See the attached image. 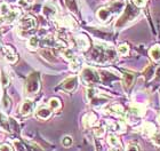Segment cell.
Returning <instances> with one entry per match:
<instances>
[{"label":"cell","mask_w":160,"mask_h":151,"mask_svg":"<svg viewBox=\"0 0 160 151\" xmlns=\"http://www.w3.org/2000/svg\"><path fill=\"white\" fill-rule=\"evenodd\" d=\"M138 14H140V12L135 7L132 6L130 3H128L126 8H125V10H123V13L121 14V16L118 18L117 23H116V28L117 29H122V28L127 27L130 22H133L138 16Z\"/></svg>","instance_id":"1"},{"label":"cell","mask_w":160,"mask_h":151,"mask_svg":"<svg viewBox=\"0 0 160 151\" xmlns=\"http://www.w3.org/2000/svg\"><path fill=\"white\" fill-rule=\"evenodd\" d=\"M81 80L85 83V85H95L101 81L100 74L92 68H85L81 71Z\"/></svg>","instance_id":"2"},{"label":"cell","mask_w":160,"mask_h":151,"mask_svg":"<svg viewBox=\"0 0 160 151\" xmlns=\"http://www.w3.org/2000/svg\"><path fill=\"white\" fill-rule=\"evenodd\" d=\"M120 6H121V5H120ZM118 7L117 8H113V5H112V6H108V7H102V8H100V9L97 10V13H96L97 18H98L101 22H103V23H108V22L112 18V16L116 14V10L118 9Z\"/></svg>","instance_id":"3"},{"label":"cell","mask_w":160,"mask_h":151,"mask_svg":"<svg viewBox=\"0 0 160 151\" xmlns=\"http://www.w3.org/2000/svg\"><path fill=\"white\" fill-rule=\"evenodd\" d=\"M20 29L23 31H29V30H32L34 28L37 27V22L34 20V17H32L31 15H27V16L22 17L20 20Z\"/></svg>","instance_id":"4"},{"label":"cell","mask_w":160,"mask_h":151,"mask_svg":"<svg viewBox=\"0 0 160 151\" xmlns=\"http://www.w3.org/2000/svg\"><path fill=\"white\" fill-rule=\"evenodd\" d=\"M39 89V76L38 73H32L27 81V92L30 94L37 93Z\"/></svg>","instance_id":"5"},{"label":"cell","mask_w":160,"mask_h":151,"mask_svg":"<svg viewBox=\"0 0 160 151\" xmlns=\"http://www.w3.org/2000/svg\"><path fill=\"white\" fill-rule=\"evenodd\" d=\"M42 14H43V16H46L47 18H49V20H54L57 15L56 7L50 3H45V6H43V8H42Z\"/></svg>","instance_id":"6"},{"label":"cell","mask_w":160,"mask_h":151,"mask_svg":"<svg viewBox=\"0 0 160 151\" xmlns=\"http://www.w3.org/2000/svg\"><path fill=\"white\" fill-rule=\"evenodd\" d=\"M2 54H3V57H5L7 60V62H9V63H15L17 61L16 53H15V50L10 47V46H3Z\"/></svg>","instance_id":"7"},{"label":"cell","mask_w":160,"mask_h":151,"mask_svg":"<svg viewBox=\"0 0 160 151\" xmlns=\"http://www.w3.org/2000/svg\"><path fill=\"white\" fill-rule=\"evenodd\" d=\"M77 85H78V78L76 77V76H73V77H70V78H68V79H65V80L62 83L61 87L68 92H72L76 89Z\"/></svg>","instance_id":"8"},{"label":"cell","mask_w":160,"mask_h":151,"mask_svg":"<svg viewBox=\"0 0 160 151\" xmlns=\"http://www.w3.org/2000/svg\"><path fill=\"white\" fill-rule=\"evenodd\" d=\"M34 108V103L33 101L30 100V98H27V100L23 101V103L21 105V113L23 116H29V114L32 113Z\"/></svg>","instance_id":"9"},{"label":"cell","mask_w":160,"mask_h":151,"mask_svg":"<svg viewBox=\"0 0 160 151\" xmlns=\"http://www.w3.org/2000/svg\"><path fill=\"white\" fill-rule=\"evenodd\" d=\"M52 109L49 107H40L36 111V117L41 119V120H47L52 116Z\"/></svg>","instance_id":"10"},{"label":"cell","mask_w":160,"mask_h":151,"mask_svg":"<svg viewBox=\"0 0 160 151\" xmlns=\"http://www.w3.org/2000/svg\"><path fill=\"white\" fill-rule=\"evenodd\" d=\"M76 44H77L78 48L80 50H87L89 48V40L83 34H79V36L76 37Z\"/></svg>","instance_id":"11"},{"label":"cell","mask_w":160,"mask_h":151,"mask_svg":"<svg viewBox=\"0 0 160 151\" xmlns=\"http://www.w3.org/2000/svg\"><path fill=\"white\" fill-rule=\"evenodd\" d=\"M96 120H97L96 114L93 113V112H88V113L85 114L82 118L83 126H85V127H92L93 125H95Z\"/></svg>","instance_id":"12"},{"label":"cell","mask_w":160,"mask_h":151,"mask_svg":"<svg viewBox=\"0 0 160 151\" xmlns=\"http://www.w3.org/2000/svg\"><path fill=\"white\" fill-rule=\"evenodd\" d=\"M130 113L136 116V117H143L144 113H145V109H144L143 105L133 104V105H130Z\"/></svg>","instance_id":"13"},{"label":"cell","mask_w":160,"mask_h":151,"mask_svg":"<svg viewBox=\"0 0 160 151\" xmlns=\"http://www.w3.org/2000/svg\"><path fill=\"white\" fill-rule=\"evenodd\" d=\"M108 112H110L112 114H116L118 117H125L126 113H125V111H123V108L119 104H114V105H111L109 109H108Z\"/></svg>","instance_id":"14"},{"label":"cell","mask_w":160,"mask_h":151,"mask_svg":"<svg viewBox=\"0 0 160 151\" xmlns=\"http://www.w3.org/2000/svg\"><path fill=\"white\" fill-rule=\"evenodd\" d=\"M156 132V127L152 123H145L142 127V133H143L145 136H152Z\"/></svg>","instance_id":"15"},{"label":"cell","mask_w":160,"mask_h":151,"mask_svg":"<svg viewBox=\"0 0 160 151\" xmlns=\"http://www.w3.org/2000/svg\"><path fill=\"white\" fill-rule=\"evenodd\" d=\"M150 56L154 62H160V46L156 45L150 49Z\"/></svg>","instance_id":"16"},{"label":"cell","mask_w":160,"mask_h":151,"mask_svg":"<svg viewBox=\"0 0 160 151\" xmlns=\"http://www.w3.org/2000/svg\"><path fill=\"white\" fill-rule=\"evenodd\" d=\"M134 80H135V76L133 73H125L123 74V85L126 88H130L133 86Z\"/></svg>","instance_id":"17"},{"label":"cell","mask_w":160,"mask_h":151,"mask_svg":"<svg viewBox=\"0 0 160 151\" xmlns=\"http://www.w3.org/2000/svg\"><path fill=\"white\" fill-rule=\"evenodd\" d=\"M109 126L112 128V131L118 132V133H122V132H125V125L122 124V121L110 123V124H109Z\"/></svg>","instance_id":"18"},{"label":"cell","mask_w":160,"mask_h":151,"mask_svg":"<svg viewBox=\"0 0 160 151\" xmlns=\"http://www.w3.org/2000/svg\"><path fill=\"white\" fill-rule=\"evenodd\" d=\"M48 107L52 109V110L56 111V110H60L61 107H62V104H61V101L56 98H50L49 102H48Z\"/></svg>","instance_id":"19"},{"label":"cell","mask_w":160,"mask_h":151,"mask_svg":"<svg viewBox=\"0 0 160 151\" xmlns=\"http://www.w3.org/2000/svg\"><path fill=\"white\" fill-rule=\"evenodd\" d=\"M28 47L31 50H36L39 47V39L37 37H31L29 40H28Z\"/></svg>","instance_id":"20"},{"label":"cell","mask_w":160,"mask_h":151,"mask_svg":"<svg viewBox=\"0 0 160 151\" xmlns=\"http://www.w3.org/2000/svg\"><path fill=\"white\" fill-rule=\"evenodd\" d=\"M62 56H63L65 60L70 61V62L76 58V56H74V53L72 52V49H70V48H65V49L62 50Z\"/></svg>","instance_id":"21"},{"label":"cell","mask_w":160,"mask_h":151,"mask_svg":"<svg viewBox=\"0 0 160 151\" xmlns=\"http://www.w3.org/2000/svg\"><path fill=\"white\" fill-rule=\"evenodd\" d=\"M108 143L111 145V147H113V148H116V147H119L120 145V141L119 138L116 136V135L113 134H110L109 136H108Z\"/></svg>","instance_id":"22"},{"label":"cell","mask_w":160,"mask_h":151,"mask_svg":"<svg viewBox=\"0 0 160 151\" xmlns=\"http://www.w3.org/2000/svg\"><path fill=\"white\" fill-rule=\"evenodd\" d=\"M61 23L62 25L65 28H73L76 27V23H74V21L69 16H64L63 20H61Z\"/></svg>","instance_id":"23"},{"label":"cell","mask_w":160,"mask_h":151,"mask_svg":"<svg viewBox=\"0 0 160 151\" xmlns=\"http://www.w3.org/2000/svg\"><path fill=\"white\" fill-rule=\"evenodd\" d=\"M65 5H67V7L72 13H76V14L78 13V6L76 0H65Z\"/></svg>","instance_id":"24"},{"label":"cell","mask_w":160,"mask_h":151,"mask_svg":"<svg viewBox=\"0 0 160 151\" xmlns=\"http://www.w3.org/2000/svg\"><path fill=\"white\" fill-rule=\"evenodd\" d=\"M10 12H12V8H10L9 5H8L7 3H2L1 5H0V13H1L2 16L8 15Z\"/></svg>","instance_id":"25"},{"label":"cell","mask_w":160,"mask_h":151,"mask_svg":"<svg viewBox=\"0 0 160 151\" xmlns=\"http://www.w3.org/2000/svg\"><path fill=\"white\" fill-rule=\"evenodd\" d=\"M117 50H118V53H119L121 56H126L127 54L129 53V47H128L126 44H121V45H119V46H118Z\"/></svg>","instance_id":"26"},{"label":"cell","mask_w":160,"mask_h":151,"mask_svg":"<svg viewBox=\"0 0 160 151\" xmlns=\"http://www.w3.org/2000/svg\"><path fill=\"white\" fill-rule=\"evenodd\" d=\"M72 138L71 136H64L63 138H62V145L63 147H65V148H69V147H71L72 145Z\"/></svg>","instance_id":"27"},{"label":"cell","mask_w":160,"mask_h":151,"mask_svg":"<svg viewBox=\"0 0 160 151\" xmlns=\"http://www.w3.org/2000/svg\"><path fill=\"white\" fill-rule=\"evenodd\" d=\"M79 67H80V62L77 57H76L73 61H71L70 62V69L72 71H77L78 69H79Z\"/></svg>","instance_id":"28"},{"label":"cell","mask_w":160,"mask_h":151,"mask_svg":"<svg viewBox=\"0 0 160 151\" xmlns=\"http://www.w3.org/2000/svg\"><path fill=\"white\" fill-rule=\"evenodd\" d=\"M151 141L153 142V144L156 147H159L160 148V133H156L151 136Z\"/></svg>","instance_id":"29"},{"label":"cell","mask_w":160,"mask_h":151,"mask_svg":"<svg viewBox=\"0 0 160 151\" xmlns=\"http://www.w3.org/2000/svg\"><path fill=\"white\" fill-rule=\"evenodd\" d=\"M94 134H95V136H97V138H102L104 134H105V128L104 127H97L94 129Z\"/></svg>","instance_id":"30"},{"label":"cell","mask_w":160,"mask_h":151,"mask_svg":"<svg viewBox=\"0 0 160 151\" xmlns=\"http://www.w3.org/2000/svg\"><path fill=\"white\" fill-rule=\"evenodd\" d=\"M126 151H140V149H138V145L135 143H129L127 145Z\"/></svg>","instance_id":"31"},{"label":"cell","mask_w":160,"mask_h":151,"mask_svg":"<svg viewBox=\"0 0 160 151\" xmlns=\"http://www.w3.org/2000/svg\"><path fill=\"white\" fill-rule=\"evenodd\" d=\"M0 151H13V148H12V145L7 144V143H2V144H0Z\"/></svg>","instance_id":"32"},{"label":"cell","mask_w":160,"mask_h":151,"mask_svg":"<svg viewBox=\"0 0 160 151\" xmlns=\"http://www.w3.org/2000/svg\"><path fill=\"white\" fill-rule=\"evenodd\" d=\"M134 5L136 7H144L145 6V3H147V0H133Z\"/></svg>","instance_id":"33"},{"label":"cell","mask_w":160,"mask_h":151,"mask_svg":"<svg viewBox=\"0 0 160 151\" xmlns=\"http://www.w3.org/2000/svg\"><path fill=\"white\" fill-rule=\"evenodd\" d=\"M8 3H20L21 0H7Z\"/></svg>","instance_id":"34"},{"label":"cell","mask_w":160,"mask_h":151,"mask_svg":"<svg viewBox=\"0 0 160 151\" xmlns=\"http://www.w3.org/2000/svg\"><path fill=\"white\" fill-rule=\"evenodd\" d=\"M109 151H118V150H117V149H116V148H113V147H112V148H111Z\"/></svg>","instance_id":"35"},{"label":"cell","mask_w":160,"mask_h":151,"mask_svg":"<svg viewBox=\"0 0 160 151\" xmlns=\"http://www.w3.org/2000/svg\"><path fill=\"white\" fill-rule=\"evenodd\" d=\"M158 121H159V124H160V116L158 117Z\"/></svg>","instance_id":"36"},{"label":"cell","mask_w":160,"mask_h":151,"mask_svg":"<svg viewBox=\"0 0 160 151\" xmlns=\"http://www.w3.org/2000/svg\"><path fill=\"white\" fill-rule=\"evenodd\" d=\"M118 1H122V0H118Z\"/></svg>","instance_id":"37"}]
</instances>
